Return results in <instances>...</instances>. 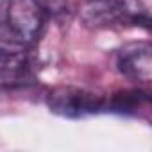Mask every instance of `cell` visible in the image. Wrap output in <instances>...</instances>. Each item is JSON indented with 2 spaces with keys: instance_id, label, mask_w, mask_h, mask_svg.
I'll return each instance as SVG.
<instances>
[{
  "instance_id": "4",
  "label": "cell",
  "mask_w": 152,
  "mask_h": 152,
  "mask_svg": "<svg viewBox=\"0 0 152 152\" xmlns=\"http://www.w3.org/2000/svg\"><path fill=\"white\" fill-rule=\"evenodd\" d=\"M148 104V95L141 90H125L106 99V111L116 115H138V111Z\"/></svg>"
},
{
  "instance_id": "2",
  "label": "cell",
  "mask_w": 152,
  "mask_h": 152,
  "mask_svg": "<svg viewBox=\"0 0 152 152\" xmlns=\"http://www.w3.org/2000/svg\"><path fill=\"white\" fill-rule=\"evenodd\" d=\"M47 107L50 113L68 118L81 120L91 115H99L106 111V97L93 93L84 88L75 86H57L47 95Z\"/></svg>"
},
{
  "instance_id": "1",
  "label": "cell",
  "mask_w": 152,
  "mask_h": 152,
  "mask_svg": "<svg viewBox=\"0 0 152 152\" xmlns=\"http://www.w3.org/2000/svg\"><path fill=\"white\" fill-rule=\"evenodd\" d=\"M84 27L100 31L115 27H150V16L141 0H84L79 9Z\"/></svg>"
},
{
  "instance_id": "3",
  "label": "cell",
  "mask_w": 152,
  "mask_h": 152,
  "mask_svg": "<svg viewBox=\"0 0 152 152\" xmlns=\"http://www.w3.org/2000/svg\"><path fill=\"white\" fill-rule=\"evenodd\" d=\"M116 70L134 83L152 79V47L147 41H132L116 52Z\"/></svg>"
}]
</instances>
